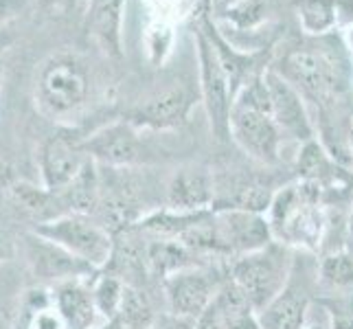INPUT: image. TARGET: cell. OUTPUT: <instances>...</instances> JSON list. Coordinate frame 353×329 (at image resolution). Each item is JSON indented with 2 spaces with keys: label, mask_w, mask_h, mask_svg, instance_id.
<instances>
[{
  "label": "cell",
  "mask_w": 353,
  "mask_h": 329,
  "mask_svg": "<svg viewBox=\"0 0 353 329\" xmlns=\"http://www.w3.org/2000/svg\"><path fill=\"white\" fill-rule=\"evenodd\" d=\"M226 268L220 270V268H213L211 263L193 266L167 277L163 281L167 312L198 321V316L213 303L215 295L226 281Z\"/></svg>",
  "instance_id": "5"
},
{
  "label": "cell",
  "mask_w": 353,
  "mask_h": 329,
  "mask_svg": "<svg viewBox=\"0 0 353 329\" xmlns=\"http://www.w3.org/2000/svg\"><path fill=\"white\" fill-rule=\"evenodd\" d=\"M94 329H132L123 319H112V321H103V325L101 327H94Z\"/></svg>",
  "instance_id": "29"
},
{
  "label": "cell",
  "mask_w": 353,
  "mask_h": 329,
  "mask_svg": "<svg viewBox=\"0 0 353 329\" xmlns=\"http://www.w3.org/2000/svg\"><path fill=\"white\" fill-rule=\"evenodd\" d=\"M53 303L64 316L68 329H94L97 319H101L94 308V301L90 295V283L86 279H72L51 288Z\"/></svg>",
  "instance_id": "18"
},
{
  "label": "cell",
  "mask_w": 353,
  "mask_h": 329,
  "mask_svg": "<svg viewBox=\"0 0 353 329\" xmlns=\"http://www.w3.org/2000/svg\"><path fill=\"white\" fill-rule=\"evenodd\" d=\"M296 270V266H294ZM310 288L307 283L299 281V277L292 272L290 283L274 301L257 312L259 327L261 329H303L307 325V312H310Z\"/></svg>",
  "instance_id": "16"
},
{
  "label": "cell",
  "mask_w": 353,
  "mask_h": 329,
  "mask_svg": "<svg viewBox=\"0 0 353 329\" xmlns=\"http://www.w3.org/2000/svg\"><path fill=\"white\" fill-rule=\"evenodd\" d=\"M27 252L33 272L42 281L51 283V288L64 281H72V279H92L97 275V270H92L90 266L75 259L64 248L55 246L53 241L35 233L27 235Z\"/></svg>",
  "instance_id": "14"
},
{
  "label": "cell",
  "mask_w": 353,
  "mask_h": 329,
  "mask_svg": "<svg viewBox=\"0 0 353 329\" xmlns=\"http://www.w3.org/2000/svg\"><path fill=\"white\" fill-rule=\"evenodd\" d=\"M148 329H196V321L185 319V316H176L172 312H165V314H158Z\"/></svg>",
  "instance_id": "25"
},
{
  "label": "cell",
  "mask_w": 353,
  "mask_h": 329,
  "mask_svg": "<svg viewBox=\"0 0 353 329\" xmlns=\"http://www.w3.org/2000/svg\"><path fill=\"white\" fill-rule=\"evenodd\" d=\"M11 44V38H9V35H5V33H0V53H3L5 51V48Z\"/></svg>",
  "instance_id": "31"
},
{
  "label": "cell",
  "mask_w": 353,
  "mask_h": 329,
  "mask_svg": "<svg viewBox=\"0 0 353 329\" xmlns=\"http://www.w3.org/2000/svg\"><path fill=\"white\" fill-rule=\"evenodd\" d=\"M191 108V94L185 86H172L152 94L130 112V123L134 128L150 130H174L187 121Z\"/></svg>",
  "instance_id": "15"
},
{
  "label": "cell",
  "mask_w": 353,
  "mask_h": 329,
  "mask_svg": "<svg viewBox=\"0 0 353 329\" xmlns=\"http://www.w3.org/2000/svg\"><path fill=\"white\" fill-rule=\"evenodd\" d=\"M31 233L53 241L55 246L64 248L68 255L90 266L97 272L103 270L112 259L114 235L94 215L66 213L51 222L33 226Z\"/></svg>",
  "instance_id": "4"
},
{
  "label": "cell",
  "mask_w": 353,
  "mask_h": 329,
  "mask_svg": "<svg viewBox=\"0 0 353 329\" xmlns=\"http://www.w3.org/2000/svg\"><path fill=\"white\" fill-rule=\"evenodd\" d=\"M272 239L292 250L319 252L330 235L327 191L310 180H296L276 189L265 213Z\"/></svg>",
  "instance_id": "1"
},
{
  "label": "cell",
  "mask_w": 353,
  "mask_h": 329,
  "mask_svg": "<svg viewBox=\"0 0 353 329\" xmlns=\"http://www.w3.org/2000/svg\"><path fill=\"white\" fill-rule=\"evenodd\" d=\"M263 79L268 86V94H270V114L281 134L285 132L301 143L314 141V126L307 117L305 106H303L299 90L283 75L272 70L265 72Z\"/></svg>",
  "instance_id": "13"
},
{
  "label": "cell",
  "mask_w": 353,
  "mask_h": 329,
  "mask_svg": "<svg viewBox=\"0 0 353 329\" xmlns=\"http://www.w3.org/2000/svg\"><path fill=\"white\" fill-rule=\"evenodd\" d=\"M121 5L123 0H92L90 5V27L92 33L119 55V24H121Z\"/></svg>",
  "instance_id": "22"
},
{
  "label": "cell",
  "mask_w": 353,
  "mask_h": 329,
  "mask_svg": "<svg viewBox=\"0 0 353 329\" xmlns=\"http://www.w3.org/2000/svg\"><path fill=\"white\" fill-rule=\"evenodd\" d=\"M88 94L86 70L72 57H53L38 77V101L48 114H68L77 110Z\"/></svg>",
  "instance_id": "9"
},
{
  "label": "cell",
  "mask_w": 353,
  "mask_h": 329,
  "mask_svg": "<svg viewBox=\"0 0 353 329\" xmlns=\"http://www.w3.org/2000/svg\"><path fill=\"white\" fill-rule=\"evenodd\" d=\"M198 53H200V77H202V99L206 114L211 121V130L217 141L230 139V108H233V92H230L228 72L220 59V53L211 38L204 31H198Z\"/></svg>",
  "instance_id": "8"
},
{
  "label": "cell",
  "mask_w": 353,
  "mask_h": 329,
  "mask_svg": "<svg viewBox=\"0 0 353 329\" xmlns=\"http://www.w3.org/2000/svg\"><path fill=\"white\" fill-rule=\"evenodd\" d=\"M274 189L257 178H230L226 182L215 180V206L213 211L237 209L265 215L274 200Z\"/></svg>",
  "instance_id": "17"
},
{
  "label": "cell",
  "mask_w": 353,
  "mask_h": 329,
  "mask_svg": "<svg viewBox=\"0 0 353 329\" xmlns=\"http://www.w3.org/2000/svg\"><path fill=\"white\" fill-rule=\"evenodd\" d=\"M11 255H14V241L7 237V233L3 228H0V263L3 261H9Z\"/></svg>",
  "instance_id": "27"
},
{
  "label": "cell",
  "mask_w": 353,
  "mask_h": 329,
  "mask_svg": "<svg viewBox=\"0 0 353 329\" xmlns=\"http://www.w3.org/2000/svg\"><path fill=\"white\" fill-rule=\"evenodd\" d=\"M86 163L88 156L81 148V139L70 134H55L44 143L40 152L42 187L48 191H62L81 174Z\"/></svg>",
  "instance_id": "11"
},
{
  "label": "cell",
  "mask_w": 353,
  "mask_h": 329,
  "mask_svg": "<svg viewBox=\"0 0 353 329\" xmlns=\"http://www.w3.org/2000/svg\"><path fill=\"white\" fill-rule=\"evenodd\" d=\"M14 11H16V0H0V22L14 16Z\"/></svg>",
  "instance_id": "28"
},
{
  "label": "cell",
  "mask_w": 353,
  "mask_h": 329,
  "mask_svg": "<svg viewBox=\"0 0 353 329\" xmlns=\"http://www.w3.org/2000/svg\"><path fill=\"white\" fill-rule=\"evenodd\" d=\"M316 281L332 295H347L353 290V252L336 248L325 252L316 268Z\"/></svg>",
  "instance_id": "20"
},
{
  "label": "cell",
  "mask_w": 353,
  "mask_h": 329,
  "mask_svg": "<svg viewBox=\"0 0 353 329\" xmlns=\"http://www.w3.org/2000/svg\"><path fill=\"white\" fill-rule=\"evenodd\" d=\"M213 239L217 259H235L272 241L268 217L252 211H213Z\"/></svg>",
  "instance_id": "6"
},
{
  "label": "cell",
  "mask_w": 353,
  "mask_h": 329,
  "mask_svg": "<svg viewBox=\"0 0 353 329\" xmlns=\"http://www.w3.org/2000/svg\"><path fill=\"white\" fill-rule=\"evenodd\" d=\"M283 77L321 106L330 103L345 86L338 59L310 48H299L285 57Z\"/></svg>",
  "instance_id": "7"
},
{
  "label": "cell",
  "mask_w": 353,
  "mask_h": 329,
  "mask_svg": "<svg viewBox=\"0 0 353 329\" xmlns=\"http://www.w3.org/2000/svg\"><path fill=\"white\" fill-rule=\"evenodd\" d=\"M125 286L128 283L123 279L108 270H99L90 279V295L94 301V308L103 321H112L119 316L121 306H123Z\"/></svg>",
  "instance_id": "21"
},
{
  "label": "cell",
  "mask_w": 353,
  "mask_h": 329,
  "mask_svg": "<svg viewBox=\"0 0 353 329\" xmlns=\"http://www.w3.org/2000/svg\"><path fill=\"white\" fill-rule=\"evenodd\" d=\"M347 152L351 154V158H353V119L349 121V128H347Z\"/></svg>",
  "instance_id": "30"
},
{
  "label": "cell",
  "mask_w": 353,
  "mask_h": 329,
  "mask_svg": "<svg viewBox=\"0 0 353 329\" xmlns=\"http://www.w3.org/2000/svg\"><path fill=\"white\" fill-rule=\"evenodd\" d=\"M0 77H3V66H0Z\"/></svg>",
  "instance_id": "34"
},
{
  "label": "cell",
  "mask_w": 353,
  "mask_h": 329,
  "mask_svg": "<svg viewBox=\"0 0 353 329\" xmlns=\"http://www.w3.org/2000/svg\"><path fill=\"white\" fill-rule=\"evenodd\" d=\"M296 169H299L301 180L316 182V185H321L325 191H336V187L343 182L340 163H336L334 156L316 141L303 143Z\"/></svg>",
  "instance_id": "19"
},
{
  "label": "cell",
  "mask_w": 353,
  "mask_h": 329,
  "mask_svg": "<svg viewBox=\"0 0 353 329\" xmlns=\"http://www.w3.org/2000/svg\"><path fill=\"white\" fill-rule=\"evenodd\" d=\"M292 5L299 9L301 22L307 31L325 33L336 27V0H294Z\"/></svg>",
  "instance_id": "23"
},
{
  "label": "cell",
  "mask_w": 353,
  "mask_h": 329,
  "mask_svg": "<svg viewBox=\"0 0 353 329\" xmlns=\"http://www.w3.org/2000/svg\"><path fill=\"white\" fill-rule=\"evenodd\" d=\"M303 329H325V327H323V325H319V323H307Z\"/></svg>",
  "instance_id": "32"
},
{
  "label": "cell",
  "mask_w": 353,
  "mask_h": 329,
  "mask_svg": "<svg viewBox=\"0 0 353 329\" xmlns=\"http://www.w3.org/2000/svg\"><path fill=\"white\" fill-rule=\"evenodd\" d=\"M226 14L237 27L241 29L252 27V24L259 22L261 18V0H239V3L226 9Z\"/></svg>",
  "instance_id": "24"
},
{
  "label": "cell",
  "mask_w": 353,
  "mask_h": 329,
  "mask_svg": "<svg viewBox=\"0 0 353 329\" xmlns=\"http://www.w3.org/2000/svg\"><path fill=\"white\" fill-rule=\"evenodd\" d=\"M281 137L283 134L270 114L265 79H252L237 92L230 108V139L254 161L274 165L279 163Z\"/></svg>",
  "instance_id": "2"
},
{
  "label": "cell",
  "mask_w": 353,
  "mask_h": 329,
  "mask_svg": "<svg viewBox=\"0 0 353 329\" xmlns=\"http://www.w3.org/2000/svg\"><path fill=\"white\" fill-rule=\"evenodd\" d=\"M349 230H351V235H353V206H351V213H349Z\"/></svg>",
  "instance_id": "33"
},
{
  "label": "cell",
  "mask_w": 353,
  "mask_h": 329,
  "mask_svg": "<svg viewBox=\"0 0 353 329\" xmlns=\"http://www.w3.org/2000/svg\"><path fill=\"white\" fill-rule=\"evenodd\" d=\"M215 206V176L204 167H182L169 178L165 209L176 213H204Z\"/></svg>",
  "instance_id": "12"
},
{
  "label": "cell",
  "mask_w": 353,
  "mask_h": 329,
  "mask_svg": "<svg viewBox=\"0 0 353 329\" xmlns=\"http://www.w3.org/2000/svg\"><path fill=\"white\" fill-rule=\"evenodd\" d=\"M336 14L340 22H353V0H336Z\"/></svg>",
  "instance_id": "26"
},
{
  "label": "cell",
  "mask_w": 353,
  "mask_h": 329,
  "mask_svg": "<svg viewBox=\"0 0 353 329\" xmlns=\"http://www.w3.org/2000/svg\"><path fill=\"white\" fill-rule=\"evenodd\" d=\"M81 148L97 165L110 169H128L137 165L143 156V143L130 121L94 132L92 137L81 141Z\"/></svg>",
  "instance_id": "10"
},
{
  "label": "cell",
  "mask_w": 353,
  "mask_h": 329,
  "mask_svg": "<svg viewBox=\"0 0 353 329\" xmlns=\"http://www.w3.org/2000/svg\"><path fill=\"white\" fill-rule=\"evenodd\" d=\"M294 266L296 259L292 255V248L272 239L259 250L230 259L226 270L228 279L248 299L250 306L261 312L268 303L274 301L285 290L292 272H294Z\"/></svg>",
  "instance_id": "3"
}]
</instances>
